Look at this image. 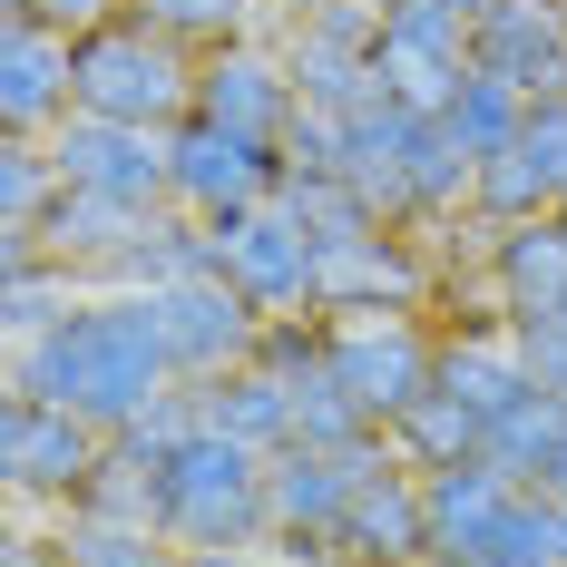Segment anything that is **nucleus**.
Returning <instances> with one entry per match:
<instances>
[{"label":"nucleus","instance_id":"nucleus-31","mask_svg":"<svg viewBox=\"0 0 567 567\" xmlns=\"http://www.w3.org/2000/svg\"><path fill=\"white\" fill-rule=\"evenodd\" d=\"M69 303H79V275L50 265V255H20L10 265V293H0V323H10V342H30V333H50Z\"/></svg>","mask_w":567,"mask_h":567},{"label":"nucleus","instance_id":"nucleus-38","mask_svg":"<svg viewBox=\"0 0 567 567\" xmlns=\"http://www.w3.org/2000/svg\"><path fill=\"white\" fill-rule=\"evenodd\" d=\"M538 489H548V499H567V451L548 460V480H538Z\"/></svg>","mask_w":567,"mask_h":567},{"label":"nucleus","instance_id":"nucleus-12","mask_svg":"<svg viewBox=\"0 0 567 567\" xmlns=\"http://www.w3.org/2000/svg\"><path fill=\"white\" fill-rule=\"evenodd\" d=\"M470 69L509 79L528 109L567 99V0H489L470 20Z\"/></svg>","mask_w":567,"mask_h":567},{"label":"nucleus","instance_id":"nucleus-26","mask_svg":"<svg viewBox=\"0 0 567 567\" xmlns=\"http://www.w3.org/2000/svg\"><path fill=\"white\" fill-rule=\"evenodd\" d=\"M441 392H460L480 421H499V411H509V401H528L538 382H528L518 342H451V352H441Z\"/></svg>","mask_w":567,"mask_h":567},{"label":"nucleus","instance_id":"nucleus-27","mask_svg":"<svg viewBox=\"0 0 567 567\" xmlns=\"http://www.w3.org/2000/svg\"><path fill=\"white\" fill-rule=\"evenodd\" d=\"M275 206L313 235L323 255H333V245H352V235H382V216H372V206H362L342 176H275Z\"/></svg>","mask_w":567,"mask_h":567},{"label":"nucleus","instance_id":"nucleus-7","mask_svg":"<svg viewBox=\"0 0 567 567\" xmlns=\"http://www.w3.org/2000/svg\"><path fill=\"white\" fill-rule=\"evenodd\" d=\"M99 460H109V431L99 421H79L69 401L10 392V411H0V480L20 499H79Z\"/></svg>","mask_w":567,"mask_h":567},{"label":"nucleus","instance_id":"nucleus-34","mask_svg":"<svg viewBox=\"0 0 567 567\" xmlns=\"http://www.w3.org/2000/svg\"><path fill=\"white\" fill-rule=\"evenodd\" d=\"M509 342H518V362H528V382L567 401V303H548V313H518Z\"/></svg>","mask_w":567,"mask_h":567},{"label":"nucleus","instance_id":"nucleus-18","mask_svg":"<svg viewBox=\"0 0 567 567\" xmlns=\"http://www.w3.org/2000/svg\"><path fill=\"white\" fill-rule=\"evenodd\" d=\"M196 411H206V431H226L245 451H293V382L265 372V362H245V372H216V382H196Z\"/></svg>","mask_w":567,"mask_h":567},{"label":"nucleus","instance_id":"nucleus-8","mask_svg":"<svg viewBox=\"0 0 567 567\" xmlns=\"http://www.w3.org/2000/svg\"><path fill=\"white\" fill-rule=\"evenodd\" d=\"M50 167H59V186H99V196L147 206V216L176 196V167H167L157 127H117V117H79V109L50 127Z\"/></svg>","mask_w":567,"mask_h":567},{"label":"nucleus","instance_id":"nucleus-14","mask_svg":"<svg viewBox=\"0 0 567 567\" xmlns=\"http://www.w3.org/2000/svg\"><path fill=\"white\" fill-rule=\"evenodd\" d=\"M421 127H431V117L392 109V99H372V109L342 117V186H352L372 216H421Z\"/></svg>","mask_w":567,"mask_h":567},{"label":"nucleus","instance_id":"nucleus-28","mask_svg":"<svg viewBox=\"0 0 567 567\" xmlns=\"http://www.w3.org/2000/svg\"><path fill=\"white\" fill-rule=\"evenodd\" d=\"M69 518H117V528H157V460L117 441V451L99 460V470H89V489L69 499Z\"/></svg>","mask_w":567,"mask_h":567},{"label":"nucleus","instance_id":"nucleus-4","mask_svg":"<svg viewBox=\"0 0 567 567\" xmlns=\"http://www.w3.org/2000/svg\"><path fill=\"white\" fill-rule=\"evenodd\" d=\"M206 265H216L235 293H255L265 313L323 303V245L293 226L275 196H265V206H245V216H216V226H206Z\"/></svg>","mask_w":567,"mask_h":567},{"label":"nucleus","instance_id":"nucleus-1","mask_svg":"<svg viewBox=\"0 0 567 567\" xmlns=\"http://www.w3.org/2000/svg\"><path fill=\"white\" fill-rule=\"evenodd\" d=\"M167 382H176V362H167V333H157V293L69 303L50 333H30L20 362H10V392L69 401V411L99 421V431H127Z\"/></svg>","mask_w":567,"mask_h":567},{"label":"nucleus","instance_id":"nucleus-6","mask_svg":"<svg viewBox=\"0 0 567 567\" xmlns=\"http://www.w3.org/2000/svg\"><path fill=\"white\" fill-rule=\"evenodd\" d=\"M157 333H167L176 382H216V372H245L265 352V303L235 293L226 275H186L157 293Z\"/></svg>","mask_w":567,"mask_h":567},{"label":"nucleus","instance_id":"nucleus-3","mask_svg":"<svg viewBox=\"0 0 567 567\" xmlns=\"http://www.w3.org/2000/svg\"><path fill=\"white\" fill-rule=\"evenodd\" d=\"M196 109V69L186 40L147 30V20H99L79 40V117H117V127H167Z\"/></svg>","mask_w":567,"mask_h":567},{"label":"nucleus","instance_id":"nucleus-16","mask_svg":"<svg viewBox=\"0 0 567 567\" xmlns=\"http://www.w3.org/2000/svg\"><path fill=\"white\" fill-rule=\"evenodd\" d=\"M333 558H352V567H421V558H441V548H431V499H421V480L372 470V480L352 489V509H342Z\"/></svg>","mask_w":567,"mask_h":567},{"label":"nucleus","instance_id":"nucleus-32","mask_svg":"<svg viewBox=\"0 0 567 567\" xmlns=\"http://www.w3.org/2000/svg\"><path fill=\"white\" fill-rule=\"evenodd\" d=\"M50 196H59V167H50V147L10 137V147H0V235H40Z\"/></svg>","mask_w":567,"mask_h":567},{"label":"nucleus","instance_id":"nucleus-21","mask_svg":"<svg viewBox=\"0 0 567 567\" xmlns=\"http://www.w3.org/2000/svg\"><path fill=\"white\" fill-rule=\"evenodd\" d=\"M421 293V265L401 255V235H352V245H333L323 255V303H352V313H401Z\"/></svg>","mask_w":567,"mask_h":567},{"label":"nucleus","instance_id":"nucleus-25","mask_svg":"<svg viewBox=\"0 0 567 567\" xmlns=\"http://www.w3.org/2000/svg\"><path fill=\"white\" fill-rule=\"evenodd\" d=\"M284 382H293V441H303V451H362V441L382 431L323 362H303V372H284Z\"/></svg>","mask_w":567,"mask_h":567},{"label":"nucleus","instance_id":"nucleus-24","mask_svg":"<svg viewBox=\"0 0 567 567\" xmlns=\"http://www.w3.org/2000/svg\"><path fill=\"white\" fill-rule=\"evenodd\" d=\"M558 451H567V401L558 392H528V401H509L489 421V470H509L518 489H538Z\"/></svg>","mask_w":567,"mask_h":567},{"label":"nucleus","instance_id":"nucleus-20","mask_svg":"<svg viewBox=\"0 0 567 567\" xmlns=\"http://www.w3.org/2000/svg\"><path fill=\"white\" fill-rule=\"evenodd\" d=\"M489 275H499V293H509V313H548V303H567V216L499 226Z\"/></svg>","mask_w":567,"mask_h":567},{"label":"nucleus","instance_id":"nucleus-36","mask_svg":"<svg viewBox=\"0 0 567 567\" xmlns=\"http://www.w3.org/2000/svg\"><path fill=\"white\" fill-rule=\"evenodd\" d=\"M10 10H30V20H50V30H69V40H89V30L109 20V0H10Z\"/></svg>","mask_w":567,"mask_h":567},{"label":"nucleus","instance_id":"nucleus-37","mask_svg":"<svg viewBox=\"0 0 567 567\" xmlns=\"http://www.w3.org/2000/svg\"><path fill=\"white\" fill-rule=\"evenodd\" d=\"M176 567H293V558H265V548H186Z\"/></svg>","mask_w":567,"mask_h":567},{"label":"nucleus","instance_id":"nucleus-22","mask_svg":"<svg viewBox=\"0 0 567 567\" xmlns=\"http://www.w3.org/2000/svg\"><path fill=\"white\" fill-rule=\"evenodd\" d=\"M392 441L421 460V470H460V460H489V421H480L460 392H441V382H431V392L392 421Z\"/></svg>","mask_w":567,"mask_h":567},{"label":"nucleus","instance_id":"nucleus-42","mask_svg":"<svg viewBox=\"0 0 567 567\" xmlns=\"http://www.w3.org/2000/svg\"><path fill=\"white\" fill-rule=\"evenodd\" d=\"M558 216H567V206H558Z\"/></svg>","mask_w":567,"mask_h":567},{"label":"nucleus","instance_id":"nucleus-13","mask_svg":"<svg viewBox=\"0 0 567 567\" xmlns=\"http://www.w3.org/2000/svg\"><path fill=\"white\" fill-rule=\"evenodd\" d=\"M69 109H79V40L10 10V30H0V117H10V137H40Z\"/></svg>","mask_w":567,"mask_h":567},{"label":"nucleus","instance_id":"nucleus-2","mask_svg":"<svg viewBox=\"0 0 567 567\" xmlns=\"http://www.w3.org/2000/svg\"><path fill=\"white\" fill-rule=\"evenodd\" d=\"M157 528L176 548H255V528H275V509H265V451H245L226 431H186L157 460Z\"/></svg>","mask_w":567,"mask_h":567},{"label":"nucleus","instance_id":"nucleus-41","mask_svg":"<svg viewBox=\"0 0 567 567\" xmlns=\"http://www.w3.org/2000/svg\"><path fill=\"white\" fill-rule=\"evenodd\" d=\"M421 567H480V558H421Z\"/></svg>","mask_w":567,"mask_h":567},{"label":"nucleus","instance_id":"nucleus-5","mask_svg":"<svg viewBox=\"0 0 567 567\" xmlns=\"http://www.w3.org/2000/svg\"><path fill=\"white\" fill-rule=\"evenodd\" d=\"M372 79H382L392 109L441 117L470 89V20L460 10H431V0H392L382 10V40H372Z\"/></svg>","mask_w":567,"mask_h":567},{"label":"nucleus","instance_id":"nucleus-9","mask_svg":"<svg viewBox=\"0 0 567 567\" xmlns=\"http://www.w3.org/2000/svg\"><path fill=\"white\" fill-rule=\"evenodd\" d=\"M323 372H333L342 392H352L362 411H372V421H382V431H392L401 411H411V401L441 382V352L411 333L401 313H362V323L323 333Z\"/></svg>","mask_w":567,"mask_h":567},{"label":"nucleus","instance_id":"nucleus-19","mask_svg":"<svg viewBox=\"0 0 567 567\" xmlns=\"http://www.w3.org/2000/svg\"><path fill=\"white\" fill-rule=\"evenodd\" d=\"M421 499H431V548L441 558H470L489 538V518L518 499V480L489 470V460H460V470H421Z\"/></svg>","mask_w":567,"mask_h":567},{"label":"nucleus","instance_id":"nucleus-35","mask_svg":"<svg viewBox=\"0 0 567 567\" xmlns=\"http://www.w3.org/2000/svg\"><path fill=\"white\" fill-rule=\"evenodd\" d=\"M275 157H284V176H342V117L333 109H293Z\"/></svg>","mask_w":567,"mask_h":567},{"label":"nucleus","instance_id":"nucleus-33","mask_svg":"<svg viewBox=\"0 0 567 567\" xmlns=\"http://www.w3.org/2000/svg\"><path fill=\"white\" fill-rule=\"evenodd\" d=\"M245 10H255V0H137L147 30H167V40H216V50L245 30Z\"/></svg>","mask_w":567,"mask_h":567},{"label":"nucleus","instance_id":"nucleus-30","mask_svg":"<svg viewBox=\"0 0 567 567\" xmlns=\"http://www.w3.org/2000/svg\"><path fill=\"white\" fill-rule=\"evenodd\" d=\"M167 528H117V518H69V538H59V567H176Z\"/></svg>","mask_w":567,"mask_h":567},{"label":"nucleus","instance_id":"nucleus-39","mask_svg":"<svg viewBox=\"0 0 567 567\" xmlns=\"http://www.w3.org/2000/svg\"><path fill=\"white\" fill-rule=\"evenodd\" d=\"M431 10H460V20H480V10H489V0H431Z\"/></svg>","mask_w":567,"mask_h":567},{"label":"nucleus","instance_id":"nucleus-10","mask_svg":"<svg viewBox=\"0 0 567 567\" xmlns=\"http://www.w3.org/2000/svg\"><path fill=\"white\" fill-rule=\"evenodd\" d=\"M382 470V441H362V451H275L265 460V509H275V528L303 548V558H333L342 538V509H352V489Z\"/></svg>","mask_w":567,"mask_h":567},{"label":"nucleus","instance_id":"nucleus-40","mask_svg":"<svg viewBox=\"0 0 567 567\" xmlns=\"http://www.w3.org/2000/svg\"><path fill=\"white\" fill-rule=\"evenodd\" d=\"M265 10H293V20H303V10H323V0H265Z\"/></svg>","mask_w":567,"mask_h":567},{"label":"nucleus","instance_id":"nucleus-15","mask_svg":"<svg viewBox=\"0 0 567 567\" xmlns=\"http://www.w3.org/2000/svg\"><path fill=\"white\" fill-rule=\"evenodd\" d=\"M293 109H303L293 69H284V59H265V50H245V40H226V50L196 69V117H216V127L255 137V147H284Z\"/></svg>","mask_w":567,"mask_h":567},{"label":"nucleus","instance_id":"nucleus-23","mask_svg":"<svg viewBox=\"0 0 567 567\" xmlns=\"http://www.w3.org/2000/svg\"><path fill=\"white\" fill-rule=\"evenodd\" d=\"M470 558H480V567H567V499L518 489L509 509L489 518V538H480Z\"/></svg>","mask_w":567,"mask_h":567},{"label":"nucleus","instance_id":"nucleus-11","mask_svg":"<svg viewBox=\"0 0 567 567\" xmlns=\"http://www.w3.org/2000/svg\"><path fill=\"white\" fill-rule=\"evenodd\" d=\"M167 167H176V206L186 216H245V206H265L275 196V176H284V157L275 147H255V137H235V127H216V117H176L167 127Z\"/></svg>","mask_w":567,"mask_h":567},{"label":"nucleus","instance_id":"nucleus-17","mask_svg":"<svg viewBox=\"0 0 567 567\" xmlns=\"http://www.w3.org/2000/svg\"><path fill=\"white\" fill-rule=\"evenodd\" d=\"M137 235H147V206H117L99 186H59L50 216H40V255L69 265V275H109Z\"/></svg>","mask_w":567,"mask_h":567},{"label":"nucleus","instance_id":"nucleus-29","mask_svg":"<svg viewBox=\"0 0 567 567\" xmlns=\"http://www.w3.org/2000/svg\"><path fill=\"white\" fill-rule=\"evenodd\" d=\"M441 127H451L460 147H470V157H480V167H489V157H499V147H509L518 127H528V99H518L509 79H480V69H470V89H460L451 109H441Z\"/></svg>","mask_w":567,"mask_h":567}]
</instances>
